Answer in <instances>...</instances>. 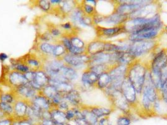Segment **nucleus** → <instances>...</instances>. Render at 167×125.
Instances as JSON below:
<instances>
[{
    "label": "nucleus",
    "instance_id": "nucleus-1",
    "mask_svg": "<svg viewBox=\"0 0 167 125\" xmlns=\"http://www.w3.org/2000/svg\"><path fill=\"white\" fill-rule=\"evenodd\" d=\"M148 69L139 60H135L128 66L127 78L136 90L137 94L142 93V90Z\"/></svg>",
    "mask_w": 167,
    "mask_h": 125
},
{
    "label": "nucleus",
    "instance_id": "nucleus-2",
    "mask_svg": "<svg viewBox=\"0 0 167 125\" xmlns=\"http://www.w3.org/2000/svg\"><path fill=\"white\" fill-rule=\"evenodd\" d=\"M120 3L117 4L115 7L114 12L120 15L127 16L129 17L135 13L140 10L144 6L151 3L152 1H120Z\"/></svg>",
    "mask_w": 167,
    "mask_h": 125
},
{
    "label": "nucleus",
    "instance_id": "nucleus-3",
    "mask_svg": "<svg viewBox=\"0 0 167 125\" xmlns=\"http://www.w3.org/2000/svg\"><path fill=\"white\" fill-rule=\"evenodd\" d=\"M156 42L155 40H143L131 42L128 52L131 53L137 59L155 48Z\"/></svg>",
    "mask_w": 167,
    "mask_h": 125
},
{
    "label": "nucleus",
    "instance_id": "nucleus-4",
    "mask_svg": "<svg viewBox=\"0 0 167 125\" xmlns=\"http://www.w3.org/2000/svg\"><path fill=\"white\" fill-rule=\"evenodd\" d=\"M65 65L62 59L50 57L44 60L42 69L47 73L49 77H52L59 74L62 68Z\"/></svg>",
    "mask_w": 167,
    "mask_h": 125
},
{
    "label": "nucleus",
    "instance_id": "nucleus-5",
    "mask_svg": "<svg viewBox=\"0 0 167 125\" xmlns=\"http://www.w3.org/2000/svg\"><path fill=\"white\" fill-rule=\"evenodd\" d=\"M62 59L65 65L72 67L75 69L85 65H87L89 62V56L86 53L80 55H73L67 53Z\"/></svg>",
    "mask_w": 167,
    "mask_h": 125
},
{
    "label": "nucleus",
    "instance_id": "nucleus-6",
    "mask_svg": "<svg viewBox=\"0 0 167 125\" xmlns=\"http://www.w3.org/2000/svg\"><path fill=\"white\" fill-rule=\"evenodd\" d=\"M5 79L6 84L11 89L25 85L29 83L25 78L23 73L15 70H10L8 74L5 75Z\"/></svg>",
    "mask_w": 167,
    "mask_h": 125
},
{
    "label": "nucleus",
    "instance_id": "nucleus-7",
    "mask_svg": "<svg viewBox=\"0 0 167 125\" xmlns=\"http://www.w3.org/2000/svg\"><path fill=\"white\" fill-rule=\"evenodd\" d=\"M167 66V51L162 50L158 51L151 62L149 70L153 73H162V69Z\"/></svg>",
    "mask_w": 167,
    "mask_h": 125
},
{
    "label": "nucleus",
    "instance_id": "nucleus-8",
    "mask_svg": "<svg viewBox=\"0 0 167 125\" xmlns=\"http://www.w3.org/2000/svg\"><path fill=\"white\" fill-rule=\"evenodd\" d=\"M161 30L151 28L144 30L135 33L129 34L128 39L131 42L143 40H154L159 35Z\"/></svg>",
    "mask_w": 167,
    "mask_h": 125
},
{
    "label": "nucleus",
    "instance_id": "nucleus-9",
    "mask_svg": "<svg viewBox=\"0 0 167 125\" xmlns=\"http://www.w3.org/2000/svg\"><path fill=\"white\" fill-rule=\"evenodd\" d=\"M49 81L50 77L44 69H41L35 71L33 81L29 83L34 89L40 92L43 88L49 85Z\"/></svg>",
    "mask_w": 167,
    "mask_h": 125
},
{
    "label": "nucleus",
    "instance_id": "nucleus-10",
    "mask_svg": "<svg viewBox=\"0 0 167 125\" xmlns=\"http://www.w3.org/2000/svg\"><path fill=\"white\" fill-rule=\"evenodd\" d=\"M108 96L109 97L113 105L116 108L123 111L124 112H128L130 108V105L126 98H124L121 90L114 91L109 94Z\"/></svg>",
    "mask_w": 167,
    "mask_h": 125
},
{
    "label": "nucleus",
    "instance_id": "nucleus-11",
    "mask_svg": "<svg viewBox=\"0 0 167 125\" xmlns=\"http://www.w3.org/2000/svg\"><path fill=\"white\" fill-rule=\"evenodd\" d=\"M12 90L18 99H22L28 101H30L38 93V92L32 88L29 83Z\"/></svg>",
    "mask_w": 167,
    "mask_h": 125
},
{
    "label": "nucleus",
    "instance_id": "nucleus-12",
    "mask_svg": "<svg viewBox=\"0 0 167 125\" xmlns=\"http://www.w3.org/2000/svg\"><path fill=\"white\" fill-rule=\"evenodd\" d=\"M121 91L129 105H134L137 100V93L133 86L132 85L131 82L128 79L127 76L122 83Z\"/></svg>",
    "mask_w": 167,
    "mask_h": 125
},
{
    "label": "nucleus",
    "instance_id": "nucleus-13",
    "mask_svg": "<svg viewBox=\"0 0 167 125\" xmlns=\"http://www.w3.org/2000/svg\"><path fill=\"white\" fill-rule=\"evenodd\" d=\"M25 64L30 68L31 70L37 71L41 69L44 65V59L40 55L35 53H29L26 54L23 58H20Z\"/></svg>",
    "mask_w": 167,
    "mask_h": 125
},
{
    "label": "nucleus",
    "instance_id": "nucleus-14",
    "mask_svg": "<svg viewBox=\"0 0 167 125\" xmlns=\"http://www.w3.org/2000/svg\"><path fill=\"white\" fill-rule=\"evenodd\" d=\"M77 3L75 1H67V0H61L60 3L56 6L53 7L52 11L57 13L61 16H68L72 11L77 6Z\"/></svg>",
    "mask_w": 167,
    "mask_h": 125
},
{
    "label": "nucleus",
    "instance_id": "nucleus-15",
    "mask_svg": "<svg viewBox=\"0 0 167 125\" xmlns=\"http://www.w3.org/2000/svg\"><path fill=\"white\" fill-rule=\"evenodd\" d=\"M97 32L99 36L106 37L107 38L114 37L123 33H126L123 25L110 28L97 26Z\"/></svg>",
    "mask_w": 167,
    "mask_h": 125
},
{
    "label": "nucleus",
    "instance_id": "nucleus-16",
    "mask_svg": "<svg viewBox=\"0 0 167 125\" xmlns=\"http://www.w3.org/2000/svg\"><path fill=\"white\" fill-rule=\"evenodd\" d=\"M29 102V101L22 99L17 100L13 104L14 113L13 118L14 119L22 120L26 118Z\"/></svg>",
    "mask_w": 167,
    "mask_h": 125
},
{
    "label": "nucleus",
    "instance_id": "nucleus-17",
    "mask_svg": "<svg viewBox=\"0 0 167 125\" xmlns=\"http://www.w3.org/2000/svg\"><path fill=\"white\" fill-rule=\"evenodd\" d=\"M99 78V75L96 73L86 69L82 74L80 81L84 88H90L96 85Z\"/></svg>",
    "mask_w": 167,
    "mask_h": 125
},
{
    "label": "nucleus",
    "instance_id": "nucleus-18",
    "mask_svg": "<svg viewBox=\"0 0 167 125\" xmlns=\"http://www.w3.org/2000/svg\"><path fill=\"white\" fill-rule=\"evenodd\" d=\"M106 41L96 39L90 42L86 46V54L92 56L98 53L105 52Z\"/></svg>",
    "mask_w": 167,
    "mask_h": 125
},
{
    "label": "nucleus",
    "instance_id": "nucleus-19",
    "mask_svg": "<svg viewBox=\"0 0 167 125\" xmlns=\"http://www.w3.org/2000/svg\"><path fill=\"white\" fill-rule=\"evenodd\" d=\"M33 105L37 106L40 109L44 111H50L53 107L50 100L38 93L34 98L30 101Z\"/></svg>",
    "mask_w": 167,
    "mask_h": 125
},
{
    "label": "nucleus",
    "instance_id": "nucleus-20",
    "mask_svg": "<svg viewBox=\"0 0 167 125\" xmlns=\"http://www.w3.org/2000/svg\"><path fill=\"white\" fill-rule=\"evenodd\" d=\"M64 98L71 107H80L82 105L81 96L77 89L75 88L71 92L64 94Z\"/></svg>",
    "mask_w": 167,
    "mask_h": 125
},
{
    "label": "nucleus",
    "instance_id": "nucleus-21",
    "mask_svg": "<svg viewBox=\"0 0 167 125\" xmlns=\"http://www.w3.org/2000/svg\"><path fill=\"white\" fill-rule=\"evenodd\" d=\"M85 15H86L84 13L80 4H77L76 8L72 11L68 17L75 28H77L82 27V19Z\"/></svg>",
    "mask_w": 167,
    "mask_h": 125
},
{
    "label": "nucleus",
    "instance_id": "nucleus-22",
    "mask_svg": "<svg viewBox=\"0 0 167 125\" xmlns=\"http://www.w3.org/2000/svg\"><path fill=\"white\" fill-rule=\"evenodd\" d=\"M128 19V16L120 15V14H118L114 11L110 14L109 15L104 18L102 23H105L107 25H112L116 26L124 25Z\"/></svg>",
    "mask_w": 167,
    "mask_h": 125
},
{
    "label": "nucleus",
    "instance_id": "nucleus-23",
    "mask_svg": "<svg viewBox=\"0 0 167 125\" xmlns=\"http://www.w3.org/2000/svg\"><path fill=\"white\" fill-rule=\"evenodd\" d=\"M54 48L53 43L39 42L38 43L37 49L40 56L44 59L53 57V51Z\"/></svg>",
    "mask_w": 167,
    "mask_h": 125
},
{
    "label": "nucleus",
    "instance_id": "nucleus-24",
    "mask_svg": "<svg viewBox=\"0 0 167 125\" xmlns=\"http://www.w3.org/2000/svg\"><path fill=\"white\" fill-rule=\"evenodd\" d=\"M60 74L68 81L74 83L78 78V73L76 69L72 67L65 65L60 71Z\"/></svg>",
    "mask_w": 167,
    "mask_h": 125
},
{
    "label": "nucleus",
    "instance_id": "nucleus-25",
    "mask_svg": "<svg viewBox=\"0 0 167 125\" xmlns=\"http://www.w3.org/2000/svg\"><path fill=\"white\" fill-rule=\"evenodd\" d=\"M49 84L54 86L59 93L62 94H66L71 92L72 90L75 89L74 83L68 81H62V82H55L50 80Z\"/></svg>",
    "mask_w": 167,
    "mask_h": 125
},
{
    "label": "nucleus",
    "instance_id": "nucleus-26",
    "mask_svg": "<svg viewBox=\"0 0 167 125\" xmlns=\"http://www.w3.org/2000/svg\"><path fill=\"white\" fill-rule=\"evenodd\" d=\"M52 120L54 124H66L68 121H67L65 112H62L57 108H53L50 111Z\"/></svg>",
    "mask_w": 167,
    "mask_h": 125
},
{
    "label": "nucleus",
    "instance_id": "nucleus-27",
    "mask_svg": "<svg viewBox=\"0 0 167 125\" xmlns=\"http://www.w3.org/2000/svg\"><path fill=\"white\" fill-rule=\"evenodd\" d=\"M83 118L89 125H96L98 123V118L92 113L89 107H85L82 105L80 107Z\"/></svg>",
    "mask_w": 167,
    "mask_h": 125
},
{
    "label": "nucleus",
    "instance_id": "nucleus-28",
    "mask_svg": "<svg viewBox=\"0 0 167 125\" xmlns=\"http://www.w3.org/2000/svg\"><path fill=\"white\" fill-rule=\"evenodd\" d=\"M111 83V78L108 71L104 72L99 76L98 80L96 83V86L100 89L104 90Z\"/></svg>",
    "mask_w": 167,
    "mask_h": 125
},
{
    "label": "nucleus",
    "instance_id": "nucleus-29",
    "mask_svg": "<svg viewBox=\"0 0 167 125\" xmlns=\"http://www.w3.org/2000/svg\"><path fill=\"white\" fill-rule=\"evenodd\" d=\"M54 43V48L53 51L52 57L55 58L62 59L65 54L67 53V51L64 46L62 44L59 40L55 41Z\"/></svg>",
    "mask_w": 167,
    "mask_h": 125
},
{
    "label": "nucleus",
    "instance_id": "nucleus-30",
    "mask_svg": "<svg viewBox=\"0 0 167 125\" xmlns=\"http://www.w3.org/2000/svg\"><path fill=\"white\" fill-rule=\"evenodd\" d=\"M89 108L92 113L98 119L101 118H103L104 116H108L112 113V110L108 108L99 106H93Z\"/></svg>",
    "mask_w": 167,
    "mask_h": 125
},
{
    "label": "nucleus",
    "instance_id": "nucleus-31",
    "mask_svg": "<svg viewBox=\"0 0 167 125\" xmlns=\"http://www.w3.org/2000/svg\"><path fill=\"white\" fill-rule=\"evenodd\" d=\"M18 98L12 89L10 92H0V101L13 105Z\"/></svg>",
    "mask_w": 167,
    "mask_h": 125
},
{
    "label": "nucleus",
    "instance_id": "nucleus-32",
    "mask_svg": "<svg viewBox=\"0 0 167 125\" xmlns=\"http://www.w3.org/2000/svg\"><path fill=\"white\" fill-rule=\"evenodd\" d=\"M41 94H42L45 97H46L47 98L48 100H52L53 97L56 95L59 92L57 91V89H56L54 86L51 85H48L44 88H42V89L41 90L40 92Z\"/></svg>",
    "mask_w": 167,
    "mask_h": 125
},
{
    "label": "nucleus",
    "instance_id": "nucleus-33",
    "mask_svg": "<svg viewBox=\"0 0 167 125\" xmlns=\"http://www.w3.org/2000/svg\"><path fill=\"white\" fill-rule=\"evenodd\" d=\"M48 31L50 33L52 37L55 39V41H58L60 38L64 35V32L62 30L60 26H57L55 25H51L48 27Z\"/></svg>",
    "mask_w": 167,
    "mask_h": 125
},
{
    "label": "nucleus",
    "instance_id": "nucleus-34",
    "mask_svg": "<svg viewBox=\"0 0 167 125\" xmlns=\"http://www.w3.org/2000/svg\"><path fill=\"white\" fill-rule=\"evenodd\" d=\"M80 6L84 13L87 16L93 17L96 13V7L93 4L88 3L87 1H83V3L80 4Z\"/></svg>",
    "mask_w": 167,
    "mask_h": 125
},
{
    "label": "nucleus",
    "instance_id": "nucleus-35",
    "mask_svg": "<svg viewBox=\"0 0 167 125\" xmlns=\"http://www.w3.org/2000/svg\"><path fill=\"white\" fill-rule=\"evenodd\" d=\"M0 110L2 111L6 117L13 118L14 113L13 105L0 101Z\"/></svg>",
    "mask_w": 167,
    "mask_h": 125
},
{
    "label": "nucleus",
    "instance_id": "nucleus-36",
    "mask_svg": "<svg viewBox=\"0 0 167 125\" xmlns=\"http://www.w3.org/2000/svg\"><path fill=\"white\" fill-rule=\"evenodd\" d=\"M70 39L71 41V44L73 47L76 48H85L86 46L85 45L84 41L81 38L76 35L75 34H70Z\"/></svg>",
    "mask_w": 167,
    "mask_h": 125
},
{
    "label": "nucleus",
    "instance_id": "nucleus-37",
    "mask_svg": "<svg viewBox=\"0 0 167 125\" xmlns=\"http://www.w3.org/2000/svg\"><path fill=\"white\" fill-rule=\"evenodd\" d=\"M37 2V6L43 11L46 13L52 12L53 7L50 1H48V0H39Z\"/></svg>",
    "mask_w": 167,
    "mask_h": 125
},
{
    "label": "nucleus",
    "instance_id": "nucleus-38",
    "mask_svg": "<svg viewBox=\"0 0 167 125\" xmlns=\"http://www.w3.org/2000/svg\"><path fill=\"white\" fill-rule=\"evenodd\" d=\"M60 28L64 31L65 33L67 34H71V33H72L74 31H75V28L73 25V24L71 22H67L64 23H62L60 25Z\"/></svg>",
    "mask_w": 167,
    "mask_h": 125
},
{
    "label": "nucleus",
    "instance_id": "nucleus-39",
    "mask_svg": "<svg viewBox=\"0 0 167 125\" xmlns=\"http://www.w3.org/2000/svg\"><path fill=\"white\" fill-rule=\"evenodd\" d=\"M64 94L60 93H58L56 95H55L53 98L50 100L51 103L53 108H57L58 105L62 101L64 100Z\"/></svg>",
    "mask_w": 167,
    "mask_h": 125
},
{
    "label": "nucleus",
    "instance_id": "nucleus-40",
    "mask_svg": "<svg viewBox=\"0 0 167 125\" xmlns=\"http://www.w3.org/2000/svg\"><path fill=\"white\" fill-rule=\"evenodd\" d=\"M142 104L144 109L147 111H150L153 108V103H151L147 96L143 95L142 98Z\"/></svg>",
    "mask_w": 167,
    "mask_h": 125
},
{
    "label": "nucleus",
    "instance_id": "nucleus-41",
    "mask_svg": "<svg viewBox=\"0 0 167 125\" xmlns=\"http://www.w3.org/2000/svg\"><path fill=\"white\" fill-rule=\"evenodd\" d=\"M65 114L66 118L68 122L74 121L75 119V112L74 107H71L70 109H68L66 112H65Z\"/></svg>",
    "mask_w": 167,
    "mask_h": 125
},
{
    "label": "nucleus",
    "instance_id": "nucleus-42",
    "mask_svg": "<svg viewBox=\"0 0 167 125\" xmlns=\"http://www.w3.org/2000/svg\"><path fill=\"white\" fill-rule=\"evenodd\" d=\"M131 120L126 116H121L117 120V125H129Z\"/></svg>",
    "mask_w": 167,
    "mask_h": 125
},
{
    "label": "nucleus",
    "instance_id": "nucleus-43",
    "mask_svg": "<svg viewBox=\"0 0 167 125\" xmlns=\"http://www.w3.org/2000/svg\"><path fill=\"white\" fill-rule=\"evenodd\" d=\"M160 92L159 93L161 94L162 99L163 100L164 103H165L167 105V83H166V82L162 86L160 92Z\"/></svg>",
    "mask_w": 167,
    "mask_h": 125
},
{
    "label": "nucleus",
    "instance_id": "nucleus-44",
    "mask_svg": "<svg viewBox=\"0 0 167 125\" xmlns=\"http://www.w3.org/2000/svg\"><path fill=\"white\" fill-rule=\"evenodd\" d=\"M71 107V106H70V105H69L67 101H66L65 100H64L59 104L57 108H58L59 110L62 111V112H66L68 109H70Z\"/></svg>",
    "mask_w": 167,
    "mask_h": 125
},
{
    "label": "nucleus",
    "instance_id": "nucleus-45",
    "mask_svg": "<svg viewBox=\"0 0 167 125\" xmlns=\"http://www.w3.org/2000/svg\"><path fill=\"white\" fill-rule=\"evenodd\" d=\"M35 71L33 70H30L28 72L24 73V76L28 82L30 83L33 81L35 78Z\"/></svg>",
    "mask_w": 167,
    "mask_h": 125
},
{
    "label": "nucleus",
    "instance_id": "nucleus-46",
    "mask_svg": "<svg viewBox=\"0 0 167 125\" xmlns=\"http://www.w3.org/2000/svg\"><path fill=\"white\" fill-rule=\"evenodd\" d=\"M13 120V118L9 117H6L4 118L0 119V125H11Z\"/></svg>",
    "mask_w": 167,
    "mask_h": 125
},
{
    "label": "nucleus",
    "instance_id": "nucleus-47",
    "mask_svg": "<svg viewBox=\"0 0 167 125\" xmlns=\"http://www.w3.org/2000/svg\"><path fill=\"white\" fill-rule=\"evenodd\" d=\"M76 125H89L84 118H77L74 120Z\"/></svg>",
    "mask_w": 167,
    "mask_h": 125
},
{
    "label": "nucleus",
    "instance_id": "nucleus-48",
    "mask_svg": "<svg viewBox=\"0 0 167 125\" xmlns=\"http://www.w3.org/2000/svg\"><path fill=\"white\" fill-rule=\"evenodd\" d=\"M97 123H98V125H109V120L106 118H101Z\"/></svg>",
    "mask_w": 167,
    "mask_h": 125
},
{
    "label": "nucleus",
    "instance_id": "nucleus-49",
    "mask_svg": "<svg viewBox=\"0 0 167 125\" xmlns=\"http://www.w3.org/2000/svg\"><path fill=\"white\" fill-rule=\"evenodd\" d=\"M8 58V56L7 54H6L5 53H0V61H1L2 63Z\"/></svg>",
    "mask_w": 167,
    "mask_h": 125
},
{
    "label": "nucleus",
    "instance_id": "nucleus-50",
    "mask_svg": "<svg viewBox=\"0 0 167 125\" xmlns=\"http://www.w3.org/2000/svg\"><path fill=\"white\" fill-rule=\"evenodd\" d=\"M11 125H19V120L14 119Z\"/></svg>",
    "mask_w": 167,
    "mask_h": 125
},
{
    "label": "nucleus",
    "instance_id": "nucleus-51",
    "mask_svg": "<svg viewBox=\"0 0 167 125\" xmlns=\"http://www.w3.org/2000/svg\"><path fill=\"white\" fill-rule=\"evenodd\" d=\"M6 116L4 115V113L2 112L1 110H0V119H2L4 118H6Z\"/></svg>",
    "mask_w": 167,
    "mask_h": 125
},
{
    "label": "nucleus",
    "instance_id": "nucleus-52",
    "mask_svg": "<svg viewBox=\"0 0 167 125\" xmlns=\"http://www.w3.org/2000/svg\"><path fill=\"white\" fill-rule=\"evenodd\" d=\"M164 30H165V31L167 33V26H165V28H164Z\"/></svg>",
    "mask_w": 167,
    "mask_h": 125
},
{
    "label": "nucleus",
    "instance_id": "nucleus-53",
    "mask_svg": "<svg viewBox=\"0 0 167 125\" xmlns=\"http://www.w3.org/2000/svg\"><path fill=\"white\" fill-rule=\"evenodd\" d=\"M65 125H72V124H71L70 123H69V122H68Z\"/></svg>",
    "mask_w": 167,
    "mask_h": 125
},
{
    "label": "nucleus",
    "instance_id": "nucleus-54",
    "mask_svg": "<svg viewBox=\"0 0 167 125\" xmlns=\"http://www.w3.org/2000/svg\"><path fill=\"white\" fill-rule=\"evenodd\" d=\"M38 125H41V124H38Z\"/></svg>",
    "mask_w": 167,
    "mask_h": 125
}]
</instances>
